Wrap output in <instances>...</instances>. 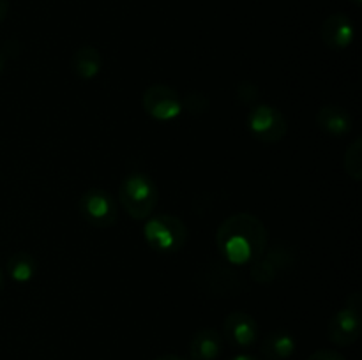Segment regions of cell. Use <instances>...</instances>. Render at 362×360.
<instances>
[{
    "label": "cell",
    "mask_w": 362,
    "mask_h": 360,
    "mask_svg": "<svg viewBox=\"0 0 362 360\" xmlns=\"http://www.w3.org/2000/svg\"><path fill=\"white\" fill-rule=\"evenodd\" d=\"M156 360H187V359H184V356H179V355H161Z\"/></svg>",
    "instance_id": "21"
},
{
    "label": "cell",
    "mask_w": 362,
    "mask_h": 360,
    "mask_svg": "<svg viewBox=\"0 0 362 360\" xmlns=\"http://www.w3.org/2000/svg\"><path fill=\"white\" fill-rule=\"evenodd\" d=\"M225 339L235 348H250L260 335L257 320L244 311H233L223 321Z\"/></svg>",
    "instance_id": "10"
},
{
    "label": "cell",
    "mask_w": 362,
    "mask_h": 360,
    "mask_svg": "<svg viewBox=\"0 0 362 360\" xmlns=\"http://www.w3.org/2000/svg\"><path fill=\"white\" fill-rule=\"evenodd\" d=\"M362 296L359 292H354L346 299V306L339 309L334 316L329 320L327 337L336 346H350L361 337L362 321H361Z\"/></svg>",
    "instance_id": "5"
},
{
    "label": "cell",
    "mask_w": 362,
    "mask_h": 360,
    "mask_svg": "<svg viewBox=\"0 0 362 360\" xmlns=\"http://www.w3.org/2000/svg\"><path fill=\"white\" fill-rule=\"evenodd\" d=\"M247 129L258 141L278 143L288 133V122L274 106L258 104L247 113Z\"/></svg>",
    "instance_id": "7"
},
{
    "label": "cell",
    "mask_w": 362,
    "mask_h": 360,
    "mask_svg": "<svg viewBox=\"0 0 362 360\" xmlns=\"http://www.w3.org/2000/svg\"><path fill=\"white\" fill-rule=\"evenodd\" d=\"M223 352V337L216 328H202L191 337V360H216Z\"/></svg>",
    "instance_id": "13"
},
{
    "label": "cell",
    "mask_w": 362,
    "mask_h": 360,
    "mask_svg": "<svg viewBox=\"0 0 362 360\" xmlns=\"http://www.w3.org/2000/svg\"><path fill=\"white\" fill-rule=\"evenodd\" d=\"M296 353V339L286 330H272L262 341V355L267 360H286Z\"/></svg>",
    "instance_id": "15"
},
{
    "label": "cell",
    "mask_w": 362,
    "mask_h": 360,
    "mask_svg": "<svg viewBox=\"0 0 362 360\" xmlns=\"http://www.w3.org/2000/svg\"><path fill=\"white\" fill-rule=\"evenodd\" d=\"M103 56L94 46H81L71 56V69L74 76L83 81H90L101 73Z\"/></svg>",
    "instance_id": "14"
},
{
    "label": "cell",
    "mask_w": 362,
    "mask_h": 360,
    "mask_svg": "<svg viewBox=\"0 0 362 360\" xmlns=\"http://www.w3.org/2000/svg\"><path fill=\"white\" fill-rule=\"evenodd\" d=\"M197 284L209 296H232L243 289L244 275L226 261H212L197 275Z\"/></svg>",
    "instance_id": "4"
},
{
    "label": "cell",
    "mask_w": 362,
    "mask_h": 360,
    "mask_svg": "<svg viewBox=\"0 0 362 360\" xmlns=\"http://www.w3.org/2000/svg\"><path fill=\"white\" fill-rule=\"evenodd\" d=\"M293 261L296 254L292 247L285 242H278L271 249H265L264 254L251 263L250 275L258 284H271L292 267Z\"/></svg>",
    "instance_id": "8"
},
{
    "label": "cell",
    "mask_w": 362,
    "mask_h": 360,
    "mask_svg": "<svg viewBox=\"0 0 362 360\" xmlns=\"http://www.w3.org/2000/svg\"><path fill=\"white\" fill-rule=\"evenodd\" d=\"M7 274L14 282H30L37 274V260L27 251H16L7 260Z\"/></svg>",
    "instance_id": "16"
},
{
    "label": "cell",
    "mask_w": 362,
    "mask_h": 360,
    "mask_svg": "<svg viewBox=\"0 0 362 360\" xmlns=\"http://www.w3.org/2000/svg\"><path fill=\"white\" fill-rule=\"evenodd\" d=\"M354 4H356V6H361L362 0H354Z\"/></svg>",
    "instance_id": "24"
},
{
    "label": "cell",
    "mask_w": 362,
    "mask_h": 360,
    "mask_svg": "<svg viewBox=\"0 0 362 360\" xmlns=\"http://www.w3.org/2000/svg\"><path fill=\"white\" fill-rule=\"evenodd\" d=\"M144 236L151 249L158 253H177L187 242V226L177 215L163 214L148 217L144 226Z\"/></svg>",
    "instance_id": "3"
},
{
    "label": "cell",
    "mask_w": 362,
    "mask_h": 360,
    "mask_svg": "<svg viewBox=\"0 0 362 360\" xmlns=\"http://www.w3.org/2000/svg\"><path fill=\"white\" fill-rule=\"evenodd\" d=\"M122 208L129 217L144 221L152 215L159 203V189L154 180L145 173H129L119 187Z\"/></svg>",
    "instance_id": "2"
},
{
    "label": "cell",
    "mask_w": 362,
    "mask_h": 360,
    "mask_svg": "<svg viewBox=\"0 0 362 360\" xmlns=\"http://www.w3.org/2000/svg\"><path fill=\"white\" fill-rule=\"evenodd\" d=\"M343 164H345L346 175H349L352 180H356V182H361L362 180V140L361 138H356V140L346 147Z\"/></svg>",
    "instance_id": "17"
},
{
    "label": "cell",
    "mask_w": 362,
    "mask_h": 360,
    "mask_svg": "<svg viewBox=\"0 0 362 360\" xmlns=\"http://www.w3.org/2000/svg\"><path fill=\"white\" fill-rule=\"evenodd\" d=\"M216 246L226 263L233 267L251 265L267 249V228L255 214L239 212L221 222Z\"/></svg>",
    "instance_id": "1"
},
{
    "label": "cell",
    "mask_w": 362,
    "mask_h": 360,
    "mask_svg": "<svg viewBox=\"0 0 362 360\" xmlns=\"http://www.w3.org/2000/svg\"><path fill=\"white\" fill-rule=\"evenodd\" d=\"M2 288H4V274L2 270H0V292H2Z\"/></svg>",
    "instance_id": "23"
},
{
    "label": "cell",
    "mask_w": 362,
    "mask_h": 360,
    "mask_svg": "<svg viewBox=\"0 0 362 360\" xmlns=\"http://www.w3.org/2000/svg\"><path fill=\"white\" fill-rule=\"evenodd\" d=\"M145 113L158 122H172L182 113V99L175 88L168 85H151L141 97Z\"/></svg>",
    "instance_id": "9"
},
{
    "label": "cell",
    "mask_w": 362,
    "mask_h": 360,
    "mask_svg": "<svg viewBox=\"0 0 362 360\" xmlns=\"http://www.w3.org/2000/svg\"><path fill=\"white\" fill-rule=\"evenodd\" d=\"M315 122L329 136L343 138L352 133V115L345 108L336 104H325L315 115Z\"/></svg>",
    "instance_id": "12"
},
{
    "label": "cell",
    "mask_w": 362,
    "mask_h": 360,
    "mask_svg": "<svg viewBox=\"0 0 362 360\" xmlns=\"http://www.w3.org/2000/svg\"><path fill=\"white\" fill-rule=\"evenodd\" d=\"M308 360H346L341 353L334 352V349H318V352L311 353Z\"/></svg>",
    "instance_id": "18"
},
{
    "label": "cell",
    "mask_w": 362,
    "mask_h": 360,
    "mask_svg": "<svg viewBox=\"0 0 362 360\" xmlns=\"http://www.w3.org/2000/svg\"><path fill=\"white\" fill-rule=\"evenodd\" d=\"M4 67H6V59H4V53L0 52V74L4 73Z\"/></svg>",
    "instance_id": "22"
},
{
    "label": "cell",
    "mask_w": 362,
    "mask_h": 360,
    "mask_svg": "<svg viewBox=\"0 0 362 360\" xmlns=\"http://www.w3.org/2000/svg\"><path fill=\"white\" fill-rule=\"evenodd\" d=\"M7 13H9V0H0V23L6 20Z\"/></svg>",
    "instance_id": "19"
},
{
    "label": "cell",
    "mask_w": 362,
    "mask_h": 360,
    "mask_svg": "<svg viewBox=\"0 0 362 360\" xmlns=\"http://www.w3.org/2000/svg\"><path fill=\"white\" fill-rule=\"evenodd\" d=\"M80 215L94 228H112L119 219V207L112 194L99 187L85 191L78 200Z\"/></svg>",
    "instance_id": "6"
},
{
    "label": "cell",
    "mask_w": 362,
    "mask_h": 360,
    "mask_svg": "<svg viewBox=\"0 0 362 360\" xmlns=\"http://www.w3.org/2000/svg\"><path fill=\"white\" fill-rule=\"evenodd\" d=\"M320 37L327 48L345 49L356 39V27L349 14L334 13L329 14L320 27Z\"/></svg>",
    "instance_id": "11"
},
{
    "label": "cell",
    "mask_w": 362,
    "mask_h": 360,
    "mask_svg": "<svg viewBox=\"0 0 362 360\" xmlns=\"http://www.w3.org/2000/svg\"><path fill=\"white\" fill-rule=\"evenodd\" d=\"M230 360H260L258 356H253V355H246V353H240V355H235L233 359Z\"/></svg>",
    "instance_id": "20"
}]
</instances>
